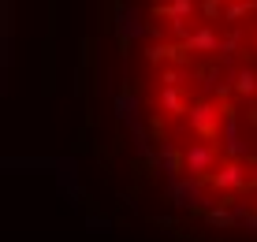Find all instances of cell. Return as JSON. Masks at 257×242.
Here are the masks:
<instances>
[{"label":"cell","mask_w":257,"mask_h":242,"mask_svg":"<svg viewBox=\"0 0 257 242\" xmlns=\"http://www.w3.org/2000/svg\"><path fill=\"white\" fill-rule=\"evenodd\" d=\"M242 223H246V231H257V212H250V216H246Z\"/></svg>","instance_id":"obj_16"},{"label":"cell","mask_w":257,"mask_h":242,"mask_svg":"<svg viewBox=\"0 0 257 242\" xmlns=\"http://www.w3.org/2000/svg\"><path fill=\"white\" fill-rule=\"evenodd\" d=\"M209 223H212V227H235V212H227V209H212L209 212Z\"/></svg>","instance_id":"obj_12"},{"label":"cell","mask_w":257,"mask_h":242,"mask_svg":"<svg viewBox=\"0 0 257 242\" xmlns=\"http://www.w3.org/2000/svg\"><path fill=\"white\" fill-rule=\"evenodd\" d=\"M250 12H257L253 0H227L224 12H220V23H238V19H246Z\"/></svg>","instance_id":"obj_8"},{"label":"cell","mask_w":257,"mask_h":242,"mask_svg":"<svg viewBox=\"0 0 257 242\" xmlns=\"http://www.w3.org/2000/svg\"><path fill=\"white\" fill-rule=\"evenodd\" d=\"M238 45H242V34H227V38H220V45H216V56L231 64L235 52H238Z\"/></svg>","instance_id":"obj_11"},{"label":"cell","mask_w":257,"mask_h":242,"mask_svg":"<svg viewBox=\"0 0 257 242\" xmlns=\"http://www.w3.org/2000/svg\"><path fill=\"white\" fill-rule=\"evenodd\" d=\"M246 123L257 127V97H253V101H246Z\"/></svg>","instance_id":"obj_15"},{"label":"cell","mask_w":257,"mask_h":242,"mask_svg":"<svg viewBox=\"0 0 257 242\" xmlns=\"http://www.w3.org/2000/svg\"><path fill=\"white\" fill-rule=\"evenodd\" d=\"M194 12H198V0H161V4H153L157 19H194Z\"/></svg>","instance_id":"obj_5"},{"label":"cell","mask_w":257,"mask_h":242,"mask_svg":"<svg viewBox=\"0 0 257 242\" xmlns=\"http://www.w3.org/2000/svg\"><path fill=\"white\" fill-rule=\"evenodd\" d=\"M212 164H216V149H212L209 142H194V146L183 149V168H187V175H209Z\"/></svg>","instance_id":"obj_3"},{"label":"cell","mask_w":257,"mask_h":242,"mask_svg":"<svg viewBox=\"0 0 257 242\" xmlns=\"http://www.w3.org/2000/svg\"><path fill=\"white\" fill-rule=\"evenodd\" d=\"M161 82H164V86H183V71H179V64H175V67H164Z\"/></svg>","instance_id":"obj_14"},{"label":"cell","mask_w":257,"mask_h":242,"mask_svg":"<svg viewBox=\"0 0 257 242\" xmlns=\"http://www.w3.org/2000/svg\"><path fill=\"white\" fill-rule=\"evenodd\" d=\"M187 123H190V131L198 134V138H216V127L224 123V112L212 101H198V104L187 108Z\"/></svg>","instance_id":"obj_2"},{"label":"cell","mask_w":257,"mask_h":242,"mask_svg":"<svg viewBox=\"0 0 257 242\" xmlns=\"http://www.w3.org/2000/svg\"><path fill=\"white\" fill-rule=\"evenodd\" d=\"M146 60H149V64H164V60H168V64H187V49H183V41L179 45H172V41H168V45H149V49H146Z\"/></svg>","instance_id":"obj_6"},{"label":"cell","mask_w":257,"mask_h":242,"mask_svg":"<svg viewBox=\"0 0 257 242\" xmlns=\"http://www.w3.org/2000/svg\"><path fill=\"white\" fill-rule=\"evenodd\" d=\"M161 164L168 168V179H179L183 172H187V168H183V153H179V149H172L168 142L161 146Z\"/></svg>","instance_id":"obj_10"},{"label":"cell","mask_w":257,"mask_h":242,"mask_svg":"<svg viewBox=\"0 0 257 242\" xmlns=\"http://www.w3.org/2000/svg\"><path fill=\"white\" fill-rule=\"evenodd\" d=\"M231 86H235V93L242 97V101H253V97H257V71L242 67L238 75H231Z\"/></svg>","instance_id":"obj_7"},{"label":"cell","mask_w":257,"mask_h":242,"mask_svg":"<svg viewBox=\"0 0 257 242\" xmlns=\"http://www.w3.org/2000/svg\"><path fill=\"white\" fill-rule=\"evenodd\" d=\"M253 4H257V0H253Z\"/></svg>","instance_id":"obj_18"},{"label":"cell","mask_w":257,"mask_h":242,"mask_svg":"<svg viewBox=\"0 0 257 242\" xmlns=\"http://www.w3.org/2000/svg\"><path fill=\"white\" fill-rule=\"evenodd\" d=\"M212 186H216L220 194H238V190H250V172H246V164L242 160H235V157H227L220 168H212V172L205 175Z\"/></svg>","instance_id":"obj_1"},{"label":"cell","mask_w":257,"mask_h":242,"mask_svg":"<svg viewBox=\"0 0 257 242\" xmlns=\"http://www.w3.org/2000/svg\"><path fill=\"white\" fill-rule=\"evenodd\" d=\"M224 4H227V0H198V12L205 15V19H220Z\"/></svg>","instance_id":"obj_13"},{"label":"cell","mask_w":257,"mask_h":242,"mask_svg":"<svg viewBox=\"0 0 257 242\" xmlns=\"http://www.w3.org/2000/svg\"><path fill=\"white\" fill-rule=\"evenodd\" d=\"M216 45H220V34L212 26H198V30H190L183 38V49L187 52H216Z\"/></svg>","instance_id":"obj_4"},{"label":"cell","mask_w":257,"mask_h":242,"mask_svg":"<svg viewBox=\"0 0 257 242\" xmlns=\"http://www.w3.org/2000/svg\"><path fill=\"white\" fill-rule=\"evenodd\" d=\"M250 190H257V172L250 175Z\"/></svg>","instance_id":"obj_17"},{"label":"cell","mask_w":257,"mask_h":242,"mask_svg":"<svg viewBox=\"0 0 257 242\" xmlns=\"http://www.w3.org/2000/svg\"><path fill=\"white\" fill-rule=\"evenodd\" d=\"M157 101H161V108H164L168 115H179V112H187V104H183V93H179V86H164Z\"/></svg>","instance_id":"obj_9"}]
</instances>
